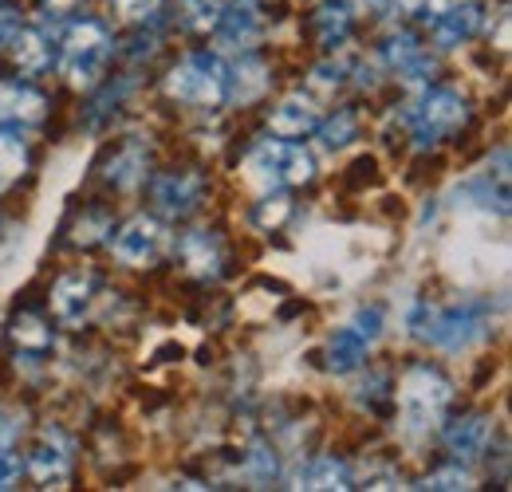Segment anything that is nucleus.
Segmentation results:
<instances>
[{
    "instance_id": "obj_19",
    "label": "nucleus",
    "mask_w": 512,
    "mask_h": 492,
    "mask_svg": "<svg viewBox=\"0 0 512 492\" xmlns=\"http://www.w3.org/2000/svg\"><path fill=\"white\" fill-rule=\"evenodd\" d=\"M316 126H320V111H316V103L304 99V95H288V99L276 103L272 115H268V130H272L276 138H304V134H312Z\"/></svg>"
},
{
    "instance_id": "obj_9",
    "label": "nucleus",
    "mask_w": 512,
    "mask_h": 492,
    "mask_svg": "<svg viewBox=\"0 0 512 492\" xmlns=\"http://www.w3.org/2000/svg\"><path fill=\"white\" fill-rule=\"evenodd\" d=\"M99 296H103V284L91 272H67V276L56 280V288H52V311H56L60 323L79 327L83 319H91Z\"/></svg>"
},
{
    "instance_id": "obj_24",
    "label": "nucleus",
    "mask_w": 512,
    "mask_h": 492,
    "mask_svg": "<svg viewBox=\"0 0 512 492\" xmlns=\"http://www.w3.org/2000/svg\"><path fill=\"white\" fill-rule=\"evenodd\" d=\"M296 489H351V469L335 457H316V461L300 465Z\"/></svg>"
},
{
    "instance_id": "obj_6",
    "label": "nucleus",
    "mask_w": 512,
    "mask_h": 492,
    "mask_svg": "<svg viewBox=\"0 0 512 492\" xmlns=\"http://www.w3.org/2000/svg\"><path fill=\"white\" fill-rule=\"evenodd\" d=\"M166 95L197 107V111H213L225 103V63L209 52H193L166 75Z\"/></svg>"
},
{
    "instance_id": "obj_4",
    "label": "nucleus",
    "mask_w": 512,
    "mask_h": 492,
    "mask_svg": "<svg viewBox=\"0 0 512 492\" xmlns=\"http://www.w3.org/2000/svg\"><path fill=\"white\" fill-rule=\"evenodd\" d=\"M245 174L256 189L272 193V189H288V185H308L316 178V162L292 138H268V142L253 146Z\"/></svg>"
},
{
    "instance_id": "obj_33",
    "label": "nucleus",
    "mask_w": 512,
    "mask_h": 492,
    "mask_svg": "<svg viewBox=\"0 0 512 492\" xmlns=\"http://www.w3.org/2000/svg\"><path fill=\"white\" fill-rule=\"evenodd\" d=\"M390 398H394V390H390V378H386V374H371V378L359 386V406L386 410V406H390Z\"/></svg>"
},
{
    "instance_id": "obj_28",
    "label": "nucleus",
    "mask_w": 512,
    "mask_h": 492,
    "mask_svg": "<svg viewBox=\"0 0 512 492\" xmlns=\"http://www.w3.org/2000/svg\"><path fill=\"white\" fill-rule=\"evenodd\" d=\"M355 130H359L355 115H351V111H339L335 119H327V123L320 126V146L323 150H343V146L355 138Z\"/></svg>"
},
{
    "instance_id": "obj_7",
    "label": "nucleus",
    "mask_w": 512,
    "mask_h": 492,
    "mask_svg": "<svg viewBox=\"0 0 512 492\" xmlns=\"http://www.w3.org/2000/svg\"><path fill=\"white\" fill-rule=\"evenodd\" d=\"M379 335H383V308H359L335 335H331V343H327V370H335V374H351V370L363 367V359H367V351L379 343Z\"/></svg>"
},
{
    "instance_id": "obj_30",
    "label": "nucleus",
    "mask_w": 512,
    "mask_h": 492,
    "mask_svg": "<svg viewBox=\"0 0 512 492\" xmlns=\"http://www.w3.org/2000/svg\"><path fill=\"white\" fill-rule=\"evenodd\" d=\"M288 213H292V201H288L280 189H272V193H264V201H260V205L253 209V221L268 229V225H280Z\"/></svg>"
},
{
    "instance_id": "obj_16",
    "label": "nucleus",
    "mask_w": 512,
    "mask_h": 492,
    "mask_svg": "<svg viewBox=\"0 0 512 492\" xmlns=\"http://www.w3.org/2000/svg\"><path fill=\"white\" fill-rule=\"evenodd\" d=\"M272 75H268V63L253 56V52H241V60L233 67H225V99L229 103H256L264 91H268Z\"/></svg>"
},
{
    "instance_id": "obj_13",
    "label": "nucleus",
    "mask_w": 512,
    "mask_h": 492,
    "mask_svg": "<svg viewBox=\"0 0 512 492\" xmlns=\"http://www.w3.org/2000/svg\"><path fill=\"white\" fill-rule=\"evenodd\" d=\"M48 115V99L20 79H0V126H32Z\"/></svg>"
},
{
    "instance_id": "obj_21",
    "label": "nucleus",
    "mask_w": 512,
    "mask_h": 492,
    "mask_svg": "<svg viewBox=\"0 0 512 492\" xmlns=\"http://www.w3.org/2000/svg\"><path fill=\"white\" fill-rule=\"evenodd\" d=\"M12 44V60L20 71H44L48 63H52V36H48V28L44 24H32V28H16V36L8 40Z\"/></svg>"
},
{
    "instance_id": "obj_12",
    "label": "nucleus",
    "mask_w": 512,
    "mask_h": 492,
    "mask_svg": "<svg viewBox=\"0 0 512 492\" xmlns=\"http://www.w3.org/2000/svg\"><path fill=\"white\" fill-rule=\"evenodd\" d=\"M201 193H205V182L201 174L193 170H174V174H162L154 182V209L162 217H190L193 209L201 205Z\"/></svg>"
},
{
    "instance_id": "obj_18",
    "label": "nucleus",
    "mask_w": 512,
    "mask_h": 492,
    "mask_svg": "<svg viewBox=\"0 0 512 492\" xmlns=\"http://www.w3.org/2000/svg\"><path fill=\"white\" fill-rule=\"evenodd\" d=\"M493 441V422L485 414H465L446 430V449L457 461H477Z\"/></svg>"
},
{
    "instance_id": "obj_39",
    "label": "nucleus",
    "mask_w": 512,
    "mask_h": 492,
    "mask_svg": "<svg viewBox=\"0 0 512 492\" xmlns=\"http://www.w3.org/2000/svg\"><path fill=\"white\" fill-rule=\"evenodd\" d=\"M256 4H264V0H256Z\"/></svg>"
},
{
    "instance_id": "obj_34",
    "label": "nucleus",
    "mask_w": 512,
    "mask_h": 492,
    "mask_svg": "<svg viewBox=\"0 0 512 492\" xmlns=\"http://www.w3.org/2000/svg\"><path fill=\"white\" fill-rule=\"evenodd\" d=\"M115 8H119V16L130 20V24H138V20H150L158 8H162V0H111Z\"/></svg>"
},
{
    "instance_id": "obj_1",
    "label": "nucleus",
    "mask_w": 512,
    "mask_h": 492,
    "mask_svg": "<svg viewBox=\"0 0 512 492\" xmlns=\"http://www.w3.org/2000/svg\"><path fill=\"white\" fill-rule=\"evenodd\" d=\"M453 386L438 367H410L398 382V430L406 441H422L438 430Z\"/></svg>"
},
{
    "instance_id": "obj_38",
    "label": "nucleus",
    "mask_w": 512,
    "mask_h": 492,
    "mask_svg": "<svg viewBox=\"0 0 512 492\" xmlns=\"http://www.w3.org/2000/svg\"><path fill=\"white\" fill-rule=\"evenodd\" d=\"M16 477H20V461L0 445V489H12Z\"/></svg>"
},
{
    "instance_id": "obj_35",
    "label": "nucleus",
    "mask_w": 512,
    "mask_h": 492,
    "mask_svg": "<svg viewBox=\"0 0 512 492\" xmlns=\"http://www.w3.org/2000/svg\"><path fill=\"white\" fill-rule=\"evenodd\" d=\"M343 63H320L316 67V75H312V87H320V91H335V87H343Z\"/></svg>"
},
{
    "instance_id": "obj_5",
    "label": "nucleus",
    "mask_w": 512,
    "mask_h": 492,
    "mask_svg": "<svg viewBox=\"0 0 512 492\" xmlns=\"http://www.w3.org/2000/svg\"><path fill=\"white\" fill-rule=\"evenodd\" d=\"M410 134H414V146H438L442 138L457 134L461 126L469 123V103L461 91L453 87H426L422 99L414 103V111L406 115Z\"/></svg>"
},
{
    "instance_id": "obj_36",
    "label": "nucleus",
    "mask_w": 512,
    "mask_h": 492,
    "mask_svg": "<svg viewBox=\"0 0 512 492\" xmlns=\"http://www.w3.org/2000/svg\"><path fill=\"white\" fill-rule=\"evenodd\" d=\"M20 430H24L20 414H16V410H8V406H0V445L8 449V445L20 437Z\"/></svg>"
},
{
    "instance_id": "obj_17",
    "label": "nucleus",
    "mask_w": 512,
    "mask_h": 492,
    "mask_svg": "<svg viewBox=\"0 0 512 492\" xmlns=\"http://www.w3.org/2000/svg\"><path fill=\"white\" fill-rule=\"evenodd\" d=\"M355 24H359V0H320L312 12V28L323 48H339Z\"/></svg>"
},
{
    "instance_id": "obj_15",
    "label": "nucleus",
    "mask_w": 512,
    "mask_h": 492,
    "mask_svg": "<svg viewBox=\"0 0 512 492\" xmlns=\"http://www.w3.org/2000/svg\"><path fill=\"white\" fill-rule=\"evenodd\" d=\"M178 252H182L186 268H190L197 280H217L221 268H225V245H221V237L213 229H193V233H186L178 241Z\"/></svg>"
},
{
    "instance_id": "obj_25",
    "label": "nucleus",
    "mask_w": 512,
    "mask_h": 492,
    "mask_svg": "<svg viewBox=\"0 0 512 492\" xmlns=\"http://www.w3.org/2000/svg\"><path fill=\"white\" fill-rule=\"evenodd\" d=\"M229 0H178V24L186 32H213Z\"/></svg>"
},
{
    "instance_id": "obj_22",
    "label": "nucleus",
    "mask_w": 512,
    "mask_h": 492,
    "mask_svg": "<svg viewBox=\"0 0 512 492\" xmlns=\"http://www.w3.org/2000/svg\"><path fill=\"white\" fill-rule=\"evenodd\" d=\"M8 335H12V343H16L24 355H48L52 343H56L48 319H40L36 311H16V315L8 319Z\"/></svg>"
},
{
    "instance_id": "obj_32",
    "label": "nucleus",
    "mask_w": 512,
    "mask_h": 492,
    "mask_svg": "<svg viewBox=\"0 0 512 492\" xmlns=\"http://www.w3.org/2000/svg\"><path fill=\"white\" fill-rule=\"evenodd\" d=\"M79 8H83V0H40V4H36L40 24H44V28H52V32H56L60 24H67Z\"/></svg>"
},
{
    "instance_id": "obj_31",
    "label": "nucleus",
    "mask_w": 512,
    "mask_h": 492,
    "mask_svg": "<svg viewBox=\"0 0 512 492\" xmlns=\"http://www.w3.org/2000/svg\"><path fill=\"white\" fill-rule=\"evenodd\" d=\"M422 489H438V492L473 489V473H469L465 465H449V469H438V473H430Z\"/></svg>"
},
{
    "instance_id": "obj_23",
    "label": "nucleus",
    "mask_w": 512,
    "mask_h": 492,
    "mask_svg": "<svg viewBox=\"0 0 512 492\" xmlns=\"http://www.w3.org/2000/svg\"><path fill=\"white\" fill-rule=\"evenodd\" d=\"M146 166H150V146L142 142H127L115 150V158L107 162V182L115 189H134V185L146 178Z\"/></svg>"
},
{
    "instance_id": "obj_20",
    "label": "nucleus",
    "mask_w": 512,
    "mask_h": 492,
    "mask_svg": "<svg viewBox=\"0 0 512 492\" xmlns=\"http://www.w3.org/2000/svg\"><path fill=\"white\" fill-rule=\"evenodd\" d=\"M386 63H390V71H398L402 83H426L434 71V60L422 52V44L414 36H394L386 44Z\"/></svg>"
},
{
    "instance_id": "obj_29",
    "label": "nucleus",
    "mask_w": 512,
    "mask_h": 492,
    "mask_svg": "<svg viewBox=\"0 0 512 492\" xmlns=\"http://www.w3.org/2000/svg\"><path fill=\"white\" fill-rule=\"evenodd\" d=\"M245 473H249V481L253 485H272V477H276V453L268 449V445H253L249 449V461H245Z\"/></svg>"
},
{
    "instance_id": "obj_3",
    "label": "nucleus",
    "mask_w": 512,
    "mask_h": 492,
    "mask_svg": "<svg viewBox=\"0 0 512 492\" xmlns=\"http://www.w3.org/2000/svg\"><path fill=\"white\" fill-rule=\"evenodd\" d=\"M115 52V40L103 20H71L60 44V71L71 87H95Z\"/></svg>"
},
{
    "instance_id": "obj_26",
    "label": "nucleus",
    "mask_w": 512,
    "mask_h": 492,
    "mask_svg": "<svg viewBox=\"0 0 512 492\" xmlns=\"http://www.w3.org/2000/svg\"><path fill=\"white\" fill-rule=\"evenodd\" d=\"M28 170V146L20 142V134L0 130V193L8 185L20 182V174Z\"/></svg>"
},
{
    "instance_id": "obj_14",
    "label": "nucleus",
    "mask_w": 512,
    "mask_h": 492,
    "mask_svg": "<svg viewBox=\"0 0 512 492\" xmlns=\"http://www.w3.org/2000/svg\"><path fill=\"white\" fill-rule=\"evenodd\" d=\"M481 24H485V4H481V0H461V4L449 0V8L430 24V28H434L438 48H457V44L473 40V36L481 32Z\"/></svg>"
},
{
    "instance_id": "obj_2",
    "label": "nucleus",
    "mask_w": 512,
    "mask_h": 492,
    "mask_svg": "<svg viewBox=\"0 0 512 492\" xmlns=\"http://www.w3.org/2000/svg\"><path fill=\"white\" fill-rule=\"evenodd\" d=\"M489 304L481 300H457L446 308H422L414 319V331L438 347V351H469L489 335Z\"/></svg>"
},
{
    "instance_id": "obj_11",
    "label": "nucleus",
    "mask_w": 512,
    "mask_h": 492,
    "mask_svg": "<svg viewBox=\"0 0 512 492\" xmlns=\"http://www.w3.org/2000/svg\"><path fill=\"white\" fill-rule=\"evenodd\" d=\"M213 32H217L225 52H249L264 32V12L256 0H229Z\"/></svg>"
},
{
    "instance_id": "obj_8",
    "label": "nucleus",
    "mask_w": 512,
    "mask_h": 492,
    "mask_svg": "<svg viewBox=\"0 0 512 492\" xmlns=\"http://www.w3.org/2000/svg\"><path fill=\"white\" fill-rule=\"evenodd\" d=\"M170 248H174V233H170L158 217H146V213L130 217L127 225H119V229L111 233V252H115L123 264H130V268H150V264H158Z\"/></svg>"
},
{
    "instance_id": "obj_37",
    "label": "nucleus",
    "mask_w": 512,
    "mask_h": 492,
    "mask_svg": "<svg viewBox=\"0 0 512 492\" xmlns=\"http://www.w3.org/2000/svg\"><path fill=\"white\" fill-rule=\"evenodd\" d=\"M16 28H20V8H12V4L0 0V48L16 36Z\"/></svg>"
},
{
    "instance_id": "obj_10",
    "label": "nucleus",
    "mask_w": 512,
    "mask_h": 492,
    "mask_svg": "<svg viewBox=\"0 0 512 492\" xmlns=\"http://www.w3.org/2000/svg\"><path fill=\"white\" fill-rule=\"evenodd\" d=\"M71 461H75V445H71V437L64 430H48L40 433V441L32 445V453H28V473L40 481V485H64L67 477H71Z\"/></svg>"
},
{
    "instance_id": "obj_27",
    "label": "nucleus",
    "mask_w": 512,
    "mask_h": 492,
    "mask_svg": "<svg viewBox=\"0 0 512 492\" xmlns=\"http://www.w3.org/2000/svg\"><path fill=\"white\" fill-rule=\"evenodd\" d=\"M449 8V0H390V12L398 20H410V24H434L442 12Z\"/></svg>"
}]
</instances>
